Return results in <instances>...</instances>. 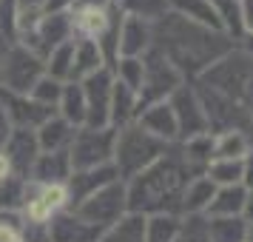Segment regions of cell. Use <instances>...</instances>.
Returning a JSON list of instances; mask_svg holds the SVG:
<instances>
[{
	"instance_id": "obj_23",
	"label": "cell",
	"mask_w": 253,
	"mask_h": 242,
	"mask_svg": "<svg viewBox=\"0 0 253 242\" xmlns=\"http://www.w3.org/2000/svg\"><path fill=\"white\" fill-rule=\"evenodd\" d=\"M245 199H248V188H245V185H225V188H216V194L211 199L205 217H242Z\"/></svg>"
},
{
	"instance_id": "obj_38",
	"label": "cell",
	"mask_w": 253,
	"mask_h": 242,
	"mask_svg": "<svg viewBox=\"0 0 253 242\" xmlns=\"http://www.w3.org/2000/svg\"><path fill=\"white\" fill-rule=\"evenodd\" d=\"M242 185L248 191H253V151H248L242 160Z\"/></svg>"
},
{
	"instance_id": "obj_8",
	"label": "cell",
	"mask_w": 253,
	"mask_h": 242,
	"mask_svg": "<svg viewBox=\"0 0 253 242\" xmlns=\"http://www.w3.org/2000/svg\"><path fill=\"white\" fill-rule=\"evenodd\" d=\"M69 211H74L85 222L97 225L100 231H108L114 222H120L128 214V188L123 180H114V183L94 191L91 196H85L80 205L69 208Z\"/></svg>"
},
{
	"instance_id": "obj_32",
	"label": "cell",
	"mask_w": 253,
	"mask_h": 242,
	"mask_svg": "<svg viewBox=\"0 0 253 242\" xmlns=\"http://www.w3.org/2000/svg\"><path fill=\"white\" fill-rule=\"evenodd\" d=\"M205 177L216 188L242 185V160H211L205 168Z\"/></svg>"
},
{
	"instance_id": "obj_26",
	"label": "cell",
	"mask_w": 253,
	"mask_h": 242,
	"mask_svg": "<svg viewBox=\"0 0 253 242\" xmlns=\"http://www.w3.org/2000/svg\"><path fill=\"white\" fill-rule=\"evenodd\" d=\"M205 237L208 242H245L248 240V222L242 217H208Z\"/></svg>"
},
{
	"instance_id": "obj_29",
	"label": "cell",
	"mask_w": 253,
	"mask_h": 242,
	"mask_svg": "<svg viewBox=\"0 0 253 242\" xmlns=\"http://www.w3.org/2000/svg\"><path fill=\"white\" fill-rule=\"evenodd\" d=\"M100 242H145V217L142 214H126L108 231H103Z\"/></svg>"
},
{
	"instance_id": "obj_18",
	"label": "cell",
	"mask_w": 253,
	"mask_h": 242,
	"mask_svg": "<svg viewBox=\"0 0 253 242\" xmlns=\"http://www.w3.org/2000/svg\"><path fill=\"white\" fill-rule=\"evenodd\" d=\"M137 123L148 134H154L157 140L162 143H168L173 145L176 140H179V131H176V117H173V108L168 100H162V103H154V105H145L142 111H139Z\"/></svg>"
},
{
	"instance_id": "obj_37",
	"label": "cell",
	"mask_w": 253,
	"mask_h": 242,
	"mask_svg": "<svg viewBox=\"0 0 253 242\" xmlns=\"http://www.w3.org/2000/svg\"><path fill=\"white\" fill-rule=\"evenodd\" d=\"M77 0H43V14H69Z\"/></svg>"
},
{
	"instance_id": "obj_10",
	"label": "cell",
	"mask_w": 253,
	"mask_h": 242,
	"mask_svg": "<svg viewBox=\"0 0 253 242\" xmlns=\"http://www.w3.org/2000/svg\"><path fill=\"white\" fill-rule=\"evenodd\" d=\"M168 103H171L173 117H176L179 143H185V140H191V137H199V134H211L205 108H202V100H199V94H196L194 86L182 83V86L168 97Z\"/></svg>"
},
{
	"instance_id": "obj_34",
	"label": "cell",
	"mask_w": 253,
	"mask_h": 242,
	"mask_svg": "<svg viewBox=\"0 0 253 242\" xmlns=\"http://www.w3.org/2000/svg\"><path fill=\"white\" fill-rule=\"evenodd\" d=\"M111 71H114V80H120L123 86H128V89H131V92H137V97H139V89H142V74H145L142 57H120Z\"/></svg>"
},
{
	"instance_id": "obj_14",
	"label": "cell",
	"mask_w": 253,
	"mask_h": 242,
	"mask_svg": "<svg viewBox=\"0 0 253 242\" xmlns=\"http://www.w3.org/2000/svg\"><path fill=\"white\" fill-rule=\"evenodd\" d=\"M103 231L80 219L74 211H60L48 219V242H100Z\"/></svg>"
},
{
	"instance_id": "obj_1",
	"label": "cell",
	"mask_w": 253,
	"mask_h": 242,
	"mask_svg": "<svg viewBox=\"0 0 253 242\" xmlns=\"http://www.w3.org/2000/svg\"><path fill=\"white\" fill-rule=\"evenodd\" d=\"M154 48H160L182 77H199L219 57L233 51V40L225 32H211L168 12L154 23Z\"/></svg>"
},
{
	"instance_id": "obj_24",
	"label": "cell",
	"mask_w": 253,
	"mask_h": 242,
	"mask_svg": "<svg viewBox=\"0 0 253 242\" xmlns=\"http://www.w3.org/2000/svg\"><path fill=\"white\" fill-rule=\"evenodd\" d=\"M139 117V97L137 92H131L128 86L114 80V92H111V126L123 128L128 123H137Z\"/></svg>"
},
{
	"instance_id": "obj_42",
	"label": "cell",
	"mask_w": 253,
	"mask_h": 242,
	"mask_svg": "<svg viewBox=\"0 0 253 242\" xmlns=\"http://www.w3.org/2000/svg\"><path fill=\"white\" fill-rule=\"evenodd\" d=\"M242 217L248 225H253V191H248V199H245V211H242Z\"/></svg>"
},
{
	"instance_id": "obj_15",
	"label": "cell",
	"mask_w": 253,
	"mask_h": 242,
	"mask_svg": "<svg viewBox=\"0 0 253 242\" xmlns=\"http://www.w3.org/2000/svg\"><path fill=\"white\" fill-rule=\"evenodd\" d=\"M151 46H154V23L123 14L120 35H117V60L120 57H142Z\"/></svg>"
},
{
	"instance_id": "obj_44",
	"label": "cell",
	"mask_w": 253,
	"mask_h": 242,
	"mask_svg": "<svg viewBox=\"0 0 253 242\" xmlns=\"http://www.w3.org/2000/svg\"><path fill=\"white\" fill-rule=\"evenodd\" d=\"M245 242H253V225H248V240Z\"/></svg>"
},
{
	"instance_id": "obj_45",
	"label": "cell",
	"mask_w": 253,
	"mask_h": 242,
	"mask_svg": "<svg viewBox=\"0 0 253 242\" xmlns=\"http://www.w3.org/2000/svg\"><path fill=\"white\" fill-rule=\"evenodd\" d=\"M3 48H6V43H3V40H0V51H3Z\"/></svg>"
},
{
	"instance_id": "obj_12",
	"label": "cell",
	"mask_w": 253,
	"mask_h": 242,
	"mask_svg": "<svg viewBox=\"0 0 253 242\" xmlns=\"http://www.w3.org/2000/svg\"><path fill=\"white\" fill-rule=\"evenodd\" d=\"M0 105H3L12 128H29V131H37L48 117L57 114L54 108L35 103L29 94H12V92H3V89H0Z\"/></svg>"
},
{
	"instance_id": "obj_30",
	"label": "cell",
	"mask_w": 253,
	"mask_h": 242,
	"mask_svg": "<svg viewBox=\"0 0 253 242\" xmlns=\"http://www.w3.org/2000/svg\"><path fill=\"white\" fill-rule=\"evenodd\" d=\"M29 185L32 180L9 174L6 180H0V211H23L29 199Z\"/></svg>"
},
{
	"instance_id": "obj_40",
	"label": "cell",
	"mask_w": 253,
	"mask_h": 242,
	"mask_svg": "<svg viewBox=\"0 0 253 242\" xmlns=\"http://www.w3.org/2000/svg\"><path fill=\"white\" fill-rule=\"evenodd\" d=\"M176 242H208L205 228H202V231H196V228H188V225H185L182 234H179V240H176Z\"/></svg>"
},
{
	"instance_id": "obj_4",
	"label": "cell",
	"mask_w": 253,
	"mask_h": 242,
	"mask_svg": "<svg viewBox=\"0 0 253 242\" xmlns=\"http://www.w3.org/2000/svg\"><path fill=\"white\" fill-rule=\"evenodd\" d=\"M199 86L245 105V97L253 89V60L245 51H228L199 74Z\"/></svg>"
},
{
	"instance_id": "obj_28",
	"label": "cell",
	"mask_w": 253,
	"mask_h": 242,
	"mask_svg": "<svg viewBox=\"0 0 253 242\" xmlns=\"http://www.w3.org/2000/svg\"><path fill=\"white\" fill-rule=\"evenodd\" d=\"M248 151H251V140L245 131L213 134V160H245Z\"/></svg>"
},
{
	"instance_id": "obj_25",
	"label": "cell",
	"mask_w": 253,
	"mask_h": 242,
	"mask_svg": "<svg viewBox=\"0 0 253 242\" xmlns=\"http://www.w3.org/2000/svg\"><path fill=\"white\" fill-rule=\"evenodd\" d=\"M57 117H63L69 126L83 128L85 126V94L80 83H66L57 103Z\"/></svg>"
},
{
	"instance_id": "obj_11",
	"label": "cell",
	"mask_w": 253,
	"mask_h": 242,
	"mask_svg": "<svg viewBox=\"0 0 253 242\" xmlns=\"http://www.w3.org/2000/svg\"><path fill=\"white\" fill-rule=\"evenodd\" d=\"M85 94V126L88 128H105L111 126V92H114V71L100 69L97 74L85 77L80 83Z\"/></svg>"
},
{
	"instance_id": "obj_3",
	"label": "cell",
	"mask_w": 253,
	"mask_h": 242,
	"mask_svg": "<svg viewBox=\"0 0 253 242\" xmlns=\"http://www.w3.org/2000/svg\"><path fill=\"white\" fill-rule=\"evenodd\" d=\"M168 143L157 140L154 134H148L139 123H128V126L117 128V143H114V160L111 165L117 168L120 180L128 183L137 174H142L148 165L168 154Z\"/></svg>"
},
{
	"instance_id": "obj_2",
	"label": "cell",
	"mask_w": 253,
	"mask_h": 242,
	"mask_svg": "<svg viewBox=\"0 0 253 242\" xmlns=\"http://www.w3.org/2000/svg\"><path fill=\"white\" fill-rule=\"evenodd\" d=\"M196 177V171L185 162L182 151H171L148 165L142 174L128 180V214H179L185 185Z\"/></svg>"
},
{
	"instance_id": "obj_21",
	"label": "cell",
	"mask_w": 253,
	"mask_h": 242,
	"mask_svg": "<svg viewBox=\"0 0 253 242\" xmlns=\"http://www.w3.org/2000/svg\"><path fill=\"white\" fill-rule=\"evenodd\" d=\"M105 54L100 43L94 40H77L74 37V60H71V80L69 83H83L85 77L97 74L100 69H105Z\"/></svg>"
},
{
	"instance_id": "obj_43",
	"label": "cell",
	"mask_w": 253,
	"mask_h": 242,
	"mask_svg": "<svg viewBox=\"0 0 253 242\" xmlns=\"http://www.w3.org/2000/svg\"><path fill=\"white\" fill-rule=\"evenodd\" d=\"M12 174V168H9V160H6V154L0 151V180H6Z\"/></svg>"
},
{
	"instance_id": "obj_17",
	"label": "cell",
	"mask_w": 253,
	"mask_h": 242,
	"mask_svg": "<svg viewBox=\"0 0 253 242\" xmlns=\"http://www.w3.org/2000/svg\"><path fill=\"white\" fill-rule=\"evenodd\" d=\"M71 177L69 151H40V157L32 165L29 180L37 185H66Z\"/></svg>"
},
{
	"instance_id": "obj_41",
	"label": "cell",
	"mask_w": 253,
	"mask_h": 242,
	"mask_svg": "<svg viewBox=\"0 0 253 242\" xmlns=\"http://www.w3.org/2000/svg\"><path fill=\"white\" fill-rule=\"evenodd\" d=\"M12 123H9V117H6V111H3V105H0V151H3V145H6V140L12 137Z\"/></svg>"
},
{
	"instance_id": "obj_19",
	"label": "cell",
	"mask_w": 253,
	"mask_h": 242,
	"mask_svg": "<svg viewBox=\"0 0 253 242\" xmlns=\"http://www.w3.org/2000/svg\"><path fill=\"white\" fill-rule=\"evenodd\" d=\"M168 12L179 14L196 26H205L211 32H225V23H222V17H219L211 0H168Z\"/></svg>"
},
{
	"instance_id": "obj_31",
	"label": "cell",
	"mask_w": 253,
	"mask_h": 242,
	"mask_svg": "<svg viewBox=\"0 0 253 242\" xmlns=\"http://www.w3.org/2000/svg\"><path fill=\"white\" fill-rule=\"evenodd\" d=\"M117 6L123 14L148 20V23H157L160 17L168 14V0H117Z\"/></svg>"
},
{
	"instance_id": "obj_27",
	"label": "cell",
	"mask_w": 253,
	"mask_h": 242,
	"mask_svg": "<svg viewBox=\"0 0 253 242\" xmlns=\"http://www.w3.org/2000/svg\"><path fill=\"white\" fill-rule=\"evenodd\" d=\"M185 222L179 214H154L145 217V242H176Z\"/></svg>"
},
{
	"instance_id": "obj_5",
	"label": "cell",
	"mask_w": 253,
	"mask_h": 242,
	"mask_svg": "<svg viewBox=\"0 0 253 242\" xmlns=\"http://www.w3.org/2000/svg\"><path fill=\"white\" fill-rule=\"evenodd\" d=\"M46 74V60L20 43H9L0 51V89L12 94H29Z\"/></svg>"
},
{
	"instance_id": "obj_20",
	"label": "cell",
	"mask_w": 253,
	"mask_h": 242,
	"mask_svg": "<svg viewBox=\"0 0 253 242\" xmlns=\"http://www.w3.org/2000/svg\"><path fill=\"white\" fill-rule=\"evenodd\" d=\"M216 194V185L208 180L205 174H196L191 183L185 185L182 191V202H179V217L196 219V217H205L211 199Z\"/></svg>"
},
{
	"instance_id": "obj_39",
	"label": "cell",
	"mask_w": 253,
	"mask_h": 242,
	"mask_svg": "<svg viewBox=\"0 0 253 242\" xmlns=\"http://www.w3.org/2000/svg\"><path fill=\"white\" fill-rule=\"evenodd\" d=\"M242 29L253 37V0H242Z\"/></svg>"
},
{
	"instance_id": "obj_9",
	"label": "cell",
	"mask_w": 253,
	"mask_h": 242,
	"mask_svg": "<svg viewBox=\"0 0 253 242\" xmlns=\"http://www.w3.org/2000/svg\"><path fill=\"white\" fill-rule=\"evenodd\" d=\"M69 40H74L69 14H43L35 26H29L23 35L17 37L20 46H26L29 51H35L37 57H43V60L57 46L69 43Z\"/></svg>"
},
{
	"instance_id": "obj_33",
	"label": "cell",
	"mask_w": 253,
	"mask_h": 242,
	"mask_svg": "<svg viewBox=\"0 0 253 242\" xmlns=\"http://www.w3.org/2000/svg\"><path fill=\"white\" fill-rule=\"evenodd\" d=\"M71 60H74V40L57 46L46 57V74L60 83H69L71 80Z\"/></svg>"
},
{
	"instance_id": "obj_22",
	"label": "cell",
	"mask_w": 253,
	"mask_h": 242,
	"mask_svg": "<svg viewBox=\"0 0 253 242\" xmlns=\"http://www.w3.org/2000/svg\"><path fill=\"white\" fill-rule=\"evenodd\" d=\"M74 131H77V128L69 126L63 117L54 114L35 131L37 145H40V151H69L71 140H74Z\"/></svg>"
},
{
	"instance_id": "obj_7",
	"label": "cell",
	"mask_w": 253,
	"mask_h": 242,
	"mask_svg": "<svg viewBox=\"0 0 253 242\" xmlns=\"http://www.w3.org/2000/svg\"><path fill=\"white\" fill-rule=\"evenodd\" d=\"M142 66H145V74H142V89H139V111H142L145 105L168 100V97L185 83L179 69L162 54L160 48H154V46L142 54Z\"/></svg>"
},
{
	"instance_id": "obj_6",
	"label": "cell",
	"mask_w": 253,
	"mask_h": 242,
	"mask_svg": "<svg viewBox=\"0 0 253 242\" xmlns=\"http://www.w3.org/2000/svg\"><path fill=\"white\" fill-rule=\"evenodd\" d=\"M114 143H117V128H88L83 126L74 131V140L69 145V160L71 171H88V168H103L111 165L114 160Z\"/></svg>"
},
{
	"instance_id": "obj_35",
	"label": "cell",
	"mask_w": 253,
	"mask_h": 242,
	"mask_svg": "<svg viewBox=\"0 0 253 242\" xmlns=\"http://www.w3.org/2000/svg\"><path fill=\"white\" fill-rule=\"evenodd\" d=\"M63 86H66V83H60V80H54V77L43 74V77L35 83V89L29 92V97H32L35 103H40V105H46V108H54V111H57V103H60V94H63Z\"/></svg>"
},
{
	"instance_id": "obj_16",
	"label": "cell",
	"mask_w": 253,
	"mask_h": 242,
	"mask_svg": "<svg viewBox=\"0 0 253 242\" xmlns=\"http://www.w3.org/2000/svg\"><path fill=\"white\" fill-rule=\"evenodd\" d=\"M120 180L114 165H103V168H88V171H71L69 183H66V191H69V208L80 205L85 196H91L94 191L105 188L108 183Z\"/></svg>"
},
{
	"instance_id": "obj_13",
	"label": "cell",
	"mask_w": 253,
	"mask_h": 242,
	"mask_svg": "<svg viewBox=\"0 0 253 242\" xmlns=\"http://www.w3.org/2000/svg\"><path fill=\"white\" fill-rule=\"evenodd\" d=\"M3 154H6V160H9L12 174L29 180L32 165H35V160L40 157L37 134H35V131H29V128H14L12 137L6 140V145H3Z\"/></svg>"
},
{
	"instance_id": "obj_36",
	"label": "cell",
	"mask_w": 253,
	"mask_h": 242,
	"mask_svg": "<svg viewBox=\"0 0 253 242\" xmlns=\"http://www.w3.org/2000/svg\"><path fill=\"white\" fill-rule=\"evenodd\" d=\"M23 222L20 211H0V242H26Z\"/></svg>"
}]
</instances>
